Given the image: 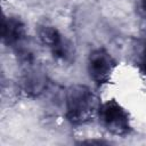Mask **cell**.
<instances>
[{
    "mask_svg": "<svg viewBox=\"0 0 146 146\" xmlns=\"http://www.w3.org/2000/svg\"><path fill=\"white\" fill-rule=\"evenodd\" d=\"M100 107L96 94L87 86L73 84L65 92V116L74 125L86 124L92 121Z\"/></svg>",
    "mask_w": 146,
    "mask_h": 146,
    "instance_id": "6da1fadb",
    "label": "cell"
},
{
    "mask_svg": "<svg viewBox=\"0 0 146 146\" xmlns=\"http://www.w3.org/2000/svg\"><path fill=\"white\" fill-rule=\"evenodd\" d=\"M97 116L100 124L112 135L127 136L131 131L129 113L115 99L100 104Z\"/></svg>",
    "mask_w": 146,
    "mask_h": 146,
    "instance_id": "7a4b0ae2",
    "label": "cell"
},
{
    "mask_svg": "<svg viewBox=\"0 0 146 146\" xmlns=\"http://www.w3.org/2000/svg\"><path fill=\"white\" fill-rule=\"evenodd\" d=\"M115 67V59L107 50L103 48L92 50L88 56L87 68L89 76L98 86H103L110 82Z\"/></svg>",
    "mask_w": 146,
    "mask_h": 146,
    "instance_id": "3957f363",
    "label": "cell"
},
{
    "mask_svg": "<svg viewBox=\"0 0 146 146\" xmlns=\"http://www.w3.org/2000/svg\"><path fill=\"white\" fill-rule=\"evenodd\" d=\"M23 72L21 79V87L23 91L31 97H36L46 91L48 86V79L46 72L38 64V62H31L22 64Z\"/></svg>",
    "mask_w": 146,
    "mask_h": 146,
    "instance_id": "277c9868",
    "label": "cell"
},
{
    "mask_svg": "<svg viewBox=\"0 0 146 146\" xmlns=\"http://www.w3.org/2000/svg\"><path fill=\"white\" fill-rule=\"evenodd\" d=\"M2 41L16 49L26 41V29L23 21L16 16H5L2 19Z\"/></svg>",
    "mask_w": 146,
    "mask_h": 146,
    "instance_id": "5b68a950",
    "label": "cell"
},
{
    "mask_svg": "<svg viewBox=\"0 0 146 146\" xmlns=\"http://www.w3.org/2000/svg\"><path fill=\"white\" fill-rule=\"evenodd\" d=\"M38 38L51 51L62 47L66 42L58 29L49 24H42L38 27Z\"/></svg>",
    "mask_w": 146,
    "mask_h": 146,
    "instance_id": "8992f818",
    "label": "cell"
},
{
    "mask_svg": "<svg viewBox=\"0 0 146 146\" xmlns=\"http://www.w3.org/2000/svg\"><path fill=\"white\" fill-rule=\"evenodd\" d=\"M135 9L138 16L143 19H146V0H133Z\"/></svg>",
    "mask_w": 146,
    "mask_h": 146,
    "instance_id": "52a82bcc",
    "label": "cell"
},
{
    "mask_svg": "<svg viewBox=\"0 0 146 146\" xmlns=\"http://www.w3.org/2000/svg\"><path fill=\"white\" fill-rule=\"evenodd\" d=\"M140 66L143 68V72L146 74V39L143 43V48L140 52Z\"/></svg>",
    "mask_w": 146,
    "mask_h": 146,
    "instance_id": "ba28073f",
    "label": "cell"
},
{
    "mask_svg": "<svg viewBox=\"0 0 146 146\" xmlns=\"http://www.w3.org/2000/svg\"><path fill=\"white\" fill-rule=\"evenodd\" d=\"M81 144H97V145H102V144H107V141H104V140H83L81 141Z\"/></svg>",
    "mask_w": 146,
    "mask_h": 146,
    "instance_id": "9c48e42d",
    "label": "cell"
}]
</instances>
